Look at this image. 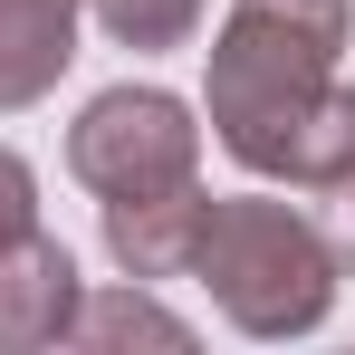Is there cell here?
<instances>
[{
	"mask_svg": "<svg viewBox=\"0 0 355 355\" xmlns=\"http://www.w3.org/2000/svg\"><path fill=\"white\" fill-rule=\"evenodd\" d=\"M77 259H67L49 231H19L0 240V355H29V346H58L77 327Z\"/></svg>",
	"mask_w": 355,
	"mask_h": 355,
	"instance_id": "277c9868",
	"label": "cell"
},
{
	"mask_svg": "<svg viewBox=\"0 0 355 355\" xmlns=\"http://www.w3.org/2000/svg\"><path fill=\"white\" fill-rule=\"evenodd\" d=\"M67 173L96 202H135V192H173L202 173V125L164 87H106L87 96V116L67 125Z\"/></svg>",
	"mask_w": 355,
	"mask_h": 355,
	"instance_id": "3957f363",
	"label": "cell"
},
{
	"mask_svg": "<svg viewBox=\"0 0 355 355\" xmlns=\"http://www.w3.org/2000/svg\"><path fill=\"white\" fill-rule=\"evenodd\" d=\"M19 231H39V182H29V164L0 144V240H19Z\"/></svg>",
	"mask_w": 355,
	"mask_h": 355,
	"instance_id": "30bf717a",
	"label": "cell"
},
{
	"mask_svg": "<svg viewBox=\"0 0 355 355\" xmlns=\"http://www.w3.org/2000/svg\"><path fill=\"white\" fill-rule=\"evenodd\" d=\"M96 10V29L125 39V49H182L192 29H202V0H87Z\"/></svg>",
	"mask_w": 355,
	"mask_h": 355,
	"instance_id": "ba28073f",
	"label": "cell"
},
{
	"mask_svg": "<svg viewBox=\"0 0 355 355\" xmlns=\"http://www.w3.org/2000/svg\"><path fill=\"white\" fill-rule=\"evenodd\" d=\"M192 279L211 288V307L240 336H307L336 307V259H327L317 221L269 202V192H231V202L202 211Z\"/></svg>",
	"mask_w": 355,
	"mask_h": 355,
	"instance_id": "7a4b0ae2",
	"label": "cell"
},
{
	"mask_svg": "<svg viewBox=\"0 0 355 355\" xmlns=\"http://www.w3.org/2000/svg\"><path fill=\"white\" fill-rule=\"evenodd\" d=\"M346 0H231L211 29V135L250 173L297 192L355 164V87L336 77Z\"/></svg>",
	"mask_w": 355,
	"mask_h": 355,
	"instance_id": "6da1fadb",
	"label": "cell"
},
{
	"mask_svg": "<svg viewBox=\"0 0 355 355\" xmlns=\"http://www.w3.org/2000/svg\"><path fill=\"white\" fill-rule=\"evenodd\" d=\"M77 346H192V327H182L173 307H154L144 288H96L77 297V327H67Z\"/></svg>",
	"mask_w": 355,
	"mask_h": 355,
	"instance_id": "52a82bcc",
	"label": "cell"
},
{
	"mask_svg": "<svg viewBox=\"0 0 355 355\" xmlns=\"http://www.w3.org/2000/svg\"><path fill=\"white\" fill-rule=\"evenodd\" d=\"M202 211H211V192H202V182H173V192L106 202V250H116V269H125V279H192Z\"/></svg>",
	"mask_w": 355,
	"mask_h": 355,
	"instance_id": "5b68a950",
	"label": "cell"
},
{
	"mask_svg": "<svg viewBox=\"0 0 355 355\" xmlns=\"http://www.w3.org/2000/svg\"><path fill=\"white\" fill-rule=\"evenodd\" d=\"M317 240H327L336 279H355V164L336 182H317Z\"/></svg>",
	"mask_w": 355,
	"mask_h": 355,
	"instance_id": "9c48e42d",
	"label": "cell"
},
{
	"mask_svg": "<svg viewBox=\"0 0 355 355\" xmlns=\"http://www.w3.org/2000/svg\"><path fill=\"white\" fill-rule=\"evenodd\" d=\"M77 10L87 0H0V116L39 106L77 58Z\"/></svg>",
	"mask_w": 355,
	"mask_h": 355,
	"instance_id": "8992f818",
	"label": "cell"
}]
</instances>
